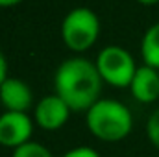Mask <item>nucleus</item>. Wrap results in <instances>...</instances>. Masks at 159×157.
I'll list each match as a JSON object with an SVG mask.
<instances>
[{"instance_id":"obj_6","label":"nucleus","mask_w":159,"mask_h":157,"mask_svg":"<svg viewBox=\"0 0 159 157\" xmlns=\"http://www.w3.org/2000/svg\"><path fill=\"white\" fill-rule=\"evenodd\" d=\"M70 107L54 92V94H48V96H43L39 102L35 104V124L39 126L41 129H46V131H56L59 128H63L69 117H70Z\"/></svg>"},{"instance_id":"obj_13","label":"nucleus","mask_w":159,"mask_h":157,"mask_svg":"<svg viewBox=\"0 0 159 157\" xmlns=\"http://www.w3.org/2000/svg\"><path fill=\"white\" fill-rule=\"evenodd\" d=\"M7 78H9V76H7V59H6V56L2 54V50H0V85H2Z\"/></svg>"},{"instance_id":"obj_12","label":"nucleus","mask_w":159,"mask_h":157,"mask_svg":"<svg viewBox=\"0 0 159 157\" xmlns=\"http://www.w3.org/2000/svg\"><path fill=\"white\" fill-rule=\"evenodd\" d=\"M63 157H100L96 150H93L91 146H76L72 150H69Z\"/></svg>"},{"instance_id":"obj_9","label":"nucleus","mask_w":159,"mask_h":157,"mask_svg":"<svg viewBox=\"0 0 159 157\" xmlns=\"http://www.w3.org/2000/svg\"><path fill=\"white\" fill-rule=\"evenodd\" d=\"M141 56L144 65L159 70V22L152 24L141 41Z\"/></svg>"},{"instance_id":"obj_4","label":"nucleus","mask_w":159,"mask_h":157,"mask_svg":"<svg viewBox=\"0 0 159 157\" xmlns=\"http://www.w3.org/2000/svg\"><path fill=\"white\" fill-rule=\"evenodd\" d=\"M100 76L104 79V83H109L111 87H129L131 79L137 72V65L133 56L117 44L106 46L98 52L96 61H94Z\"/></svg>"},{"instance_id":"obj_14","label":"nucleus","mask_w":159,"mask_h":157,"mask_svg":"<svg viewBox=\"0 0 159 157\" xmlns=\"http://www.w3.org/2000/svg\"><path fill=\"white\" fill-rule=\"evenodd\" d=\"M22 0H0V7H9V6H17Z\"/></svg>"},{"instance_id":"obj_8","label":"nucleus","mask_w":159,"mask_h":157,"mask_svg":"<svg viewBox=\"0 0 159 157\" xmlns=\"http://www.w3.org/2000/svg\"><path fill=\"white\" fill-rule=\"evenodd\" d=\"M131 96L141 104H152L159 98V70L148 65L137 67L129 85Z\"/></svg>"},{"instance_id":"obj_1","label":"nucleus","mask_w":159,"mask_h":157,"mask_svg":"<svg viewBox=\"0 0 159 157\" xmlns=\"http://www.w3.org/2000/svg\"><path fill=\"white\" fill-rule=\"evenodd\" d=\"M102 83L104 79L96 65L85 57L65 59L54 74L56 94L70 107V111L87 113L100 100Z\"/></svg>"},{"instance_id":"obj_3","label":"nucleus","mask_w":159,"mask_h":157,"mask_svg":"<svg viewBox=\"0 0 159 157\" xmlns=\"http://www.w3.org/2000/svg\"><path fill=\"white\" fill-rule=\"evenodd\" d=\"M100 35V20L98 15L89 7L70 9L61 22V39L65 46L72 52L89 50Z\"/></svg>"},{"instance_id":"obj_11","label":"nucleus","mask_w":159,"mask_h":157,"mask_svg":"<svg viewBox=\"0 0 159 157\" xmlns=\"http://www.w3.org/2000/svg\"><path fill=\"white\" fill-rule=\"evenodd\" d=\"M146 137L159 150V107L148 117V122H146Z\"/></svg>"},{"instance_id":"obj_7","label":"nucleus","mask_w":159,"mask_h":157,"mask_svg":"<svg viewBox=\"0 0 159 157\" xmlns=\"http://www.w3.org/2000/svg\"><path fill=\"white\" fill-rule=\"evenodd\" d=\"M0 104L6 111L26 113L34 105V94L26 81L19 78H7L0 85Z\"/></svg>"},{"instance_id":"obj_15","label":"nucleus","mask_w":159,"mask_h":157,"mask_svg":"<svg viewBox=\"0 0 159 157\" xmlns=\"http://www.w3.org/2000/svg\"><path fill=\"white\" fill-rule=\"evenodd\" d=\"M139 4H144V6H152V4H157L159 0H137Z\"/></svg>"},{"instance_id":"obj_5","label":"nucleus","mask_w":159,"mask_h":157,"mask_svg":"<svg viewBox=\"0 0 159 157\" xmlns=\"http://www.w3.org/2000/svg\"><path fill=\"white\" fill-rule=\"evenodd\" d=\"M34 131V120L26 113L4 111L0 115V144L6 148H19L30 142Z\"/></svg>"},{"instance_id":"obj_10","label":"nucleus","mask_w":159,"mask_h":157,"mask_svg":"<svg viewBox=\"0 0 159 157\" xmlns=\"http://www.w3.org/2000/svg\"><path fill=\"white\" fill-rule=\"evenodd\" d=\"M11 157H54V155H52V152H50L44 144L30 141V142H26V144L15 148L13 154H11Z\"/></svg>"},{"instance_id":"obj_2","label":"nucleus","mask_w":159,"mask_h":157,"mask_svg":"<svg viewBox=\"0 0 159 157\" xmlns=\"http://www.w3.org/2000/svg\"><path fill=\"white\" fill-rule=\"evenodd\" d=\"M87 129L104 142H119L133 129L131 111L119 100L100 98L85 113Z\"/></svg>"}]
</instances>
